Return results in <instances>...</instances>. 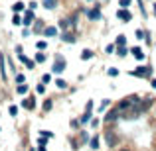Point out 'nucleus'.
<instances>
[{
  "instance_id": "22",
  "label": "nucleus",
  "mask_w": 156,
  "mask_h": 151,
  "mask_svg": "<svg viewBox=\"0 0 156 151\" xmlns=\"http://www.w3.org/2000/svg\"><path fill=\"white\" fill-rule=\"evenodd\" d=\"M52 108V100H45L44 102V110H49Z\"/></svg>"
},
{
  "instance_id": "27",
  "label": "nucleus",
  "mask_w": 156,
  "mask_h": 151,
  "mask_svg": "<svg viewBox=\"0 0 156 151\" xmlns=\"http://www.w3.org/2000/svg\"><path fill=\"white\" fill-rule=\"evenodd\" d=\"M129 4H131V0H121V6H123V8H126Z\"/></svg>"
},
{
  "instance_id": "16",
  "label": "nucleus",
  "mask_w": 156,
  "mask_h": 151,
  "mask_svg": "<svg viewBox=\"0 0 156 151\" xmlns=\"http://www.w3.org/2000/svg\"><path fill=\"white\" fill-rule=\"evenodd\" d=\"M10 116H18V106H10Z\"/></svg>"
},
{
  "instance_id": "17",
  "label": "nucleus",
  "mask_w": 156,
  "mask_h": 151,
  "mask_svg": "<svg viewBox=\"0 0 156 151\" xmlns=\"http://www.w3.org/2000/svg\"><path fill=\"white\" fill-rule=\"evenodd\" d=\"M12 22H14V26H20V24H22L20 16H14V18H12Z\"/></svg>"
},
{
  "instance_id": "8",
  "label": "nucleus",
  "mask_w": 156,
  "mask_h": 151,
  "mask_svg": "<svg viewBox=\"0 0 156 151\" xmlns=\"http://www.w3.org/2000/svg\"><path fill=\"white\" fill-rule=\"evenodd\" d=\"M133 53H134V57H136V59H142V57H144V53L140 51V47H134Z\"/></svg>"
},
{
  "instance_id": "30",
  "label": "nucleus",
  "mask_w": 156,
  "mask_h": 151,
  "mask_svg": "<svg viewBox=\"0 0 156 151\" xmlns=\"http://www.w3.org/2000/svg\"><path fill=\"white\" fill-rule=\"evenodd\" d=\"M119 55H121V57H124V55H126V49H123V47H121V49H119Z\"/></svg>"
},
{
  "instance_id": "23",
  "label": "nucleus",
  "mask_w": 156,
  "mask_h": 151,
  "mask_svg": "<svg viewBox=\"0 0 156 151\" xmlns=\"http://www.w3.org/2000/svg\"><path fill=\"white\" fill-rule=\"evenodd\" d=\"M36 59H38V61L42 63V61H44V59H45V55H44V53H38V55H36Z\"/></svg>"
},
{
  "instance_id": "26",
  "label": "nucleus",
  "mask_w": 156,
  "mask_h": 151,
  "mask_svg": "<svg viewBox=\"0 0 156 151\" xmlns=\"http://www.w3.org/2000/svg\"><path fill=\"white\" fill-rule=\"evenodd\" d=\"M119 45H124V35H119V39H117Z\"/></svg>"
},
{
  "instance_id": "18",
  "label": "nucleus",
  "mask_w": 156,
  "mask_h": 151,
  "mask_svg": "<svg viewBox=\"0 0 156 151\" xmlns=\"http://www.w3.org/2000/svg\"><path fill=\"white\" fill-rule=\"evenodd\" d=\"M109 75H111V77H117V75H119V71H117L115 67H111V69H109Z\"/></svg>"
},
{
  "instance_id": "13",
  "label": "nucleus",
  "mask_w": 156,
  "mask_h": 151,
  "mask_svg": "<svg viewBox=\"0 0 156 151\" xmlns=\"http://www.w3.org/2000/svg\"><path fill=\"white\" fill-rule=\"evenodd\" d=\"M18 92H20V94H26V92H28V86H26V85H20V86H18Z\"/></svg>"
},
{
  "instance_id": "7",
  "label": "nucleus",
  "mask_w": 156,
  "mask_h": 151,
  "mask_svg": "<svg viewBox=\"0 0 156 151\" xmlns=\"http://www.w3.org/2000/svg\"><path fill=\"white\" fill-rule=\"evenodd\" d=\"M107 143H109L111 147H115V145H117V135H111V133H109V135H107Z\"/></svg>"
},
{
  "instance_id": "10",
  "label": "nucleus",
  "mask_w": 156,
  "mask_h": 151,
  "mask_svg": "<svg viewBox=\"0 0 156 151\" xmlns=\"http://www.w3.org/2000/svg\"><path fill=\"white\" fill-rule=\"evenodd\" d=\"M56 33H57V30H56V28H45V35H49V37H54Z\"/></svg>"
},
{
  "instance_id": "32",
  "label": "nucleus",
  "mask_w": 156,
  "mask_h": 151,
  "mask_svg": "<svg viewBox=\"0 0 156 151\" xmlns=\"http://www.w3.org/2000/svg\"><path fill=\"white\" fill-rule=\"evenodd\" d=\"M121 151H126V149H121Z\"/></svg>"
},
{
  "instance_id": "6",
  "label": "nucleus",
  "mask_w": 156,
  "mask_h": 151,
  "mask_svg": "<svg viewBox=\"0 0 156 151\" xmlns=\"http://www.w3.org/2000/svg\"><path fill=\"white\" fill-rule=\"evenodd\" d=\"M44 6L52 10V8H56V6H57V0H44Z\"/></svg>"
},
{
  "instance_id": "12",
  "label": "nucleus",
  "mask_w": 156,
  "mask_h": 151,
  "mask_svg": "<svg viewBox=\"0 0 156 151\" xmlns=\"http://www.w3.org/2000/svg\"><path fill=\"white\" fill-rule=\"evenodd\" d=\"M12 8H14V12H22L24 10V4H22V2H16Z\"/></svg>"
},
{
  "instance_id": "28",
  "label": "nucleus",
  "mask_w": 156,
  "mask_h": 151,
  "mask_svg": "<svg viewBox=\"0 0 156 151\" xmlns=\"http://www.w3.org/2000/svg\"><path fill=\"white\" fill-rule=\"evenodd\" d=\"M38 49H45V41H38Z\"/></svg>"
},
{
  "instance_id": "25",
  "label": "nucleus",
  "mask_w": 156,
  "mask_h": 151,
  "mask_svg": "<svg viewBox=\"0 0 156 151\" xmlns=\"http://www.w3.org/2000/svg\"><path fill=\"white\" fill-rule=\"evenodd\" d=\"M89 118H91V112H85V116H83L81 120H83V122H89Z\"/></svg>"
},
{
  "instance_id": "4",
  "label": "nucleus",
  "mask_w": 156,
  "mask_h": 151,
  "mask_svg": "<svg viewBox=\"0 0 156 151\" xmlns=\"http://www.w3.org/2000/svg\"><path fill=\"white\" fill-rule=\"evenodd\" d=\"M117 118H119V110H113V112H109V114L105 116L107 122H113V120H117Z\"/></svg>"
},
{
  "instance_id": "14",
  "label": "nucleus",
  "mask_w": 156,
  "mask_h": 151,
  "mask_svg": "<svg viewBox=\"0 0 156 151\" xmlns=\"http://www.w3.org/2000/svg\"><path fill=\"white\" fill-rule=\"evenodd\" d=\"M24 106H26V108H34V106H36L34 98H32V100H26V102H24Z\"/></svg>"
},
{
  "instance_id": "5",
  "label": "nucleus",
  "mask_w": 156,
  "mask_h": 151,
  "mask_svg": "<svg viewBox=\"0 0 156 151\" xmlns=\"http://www.w3.org/2000/svg\"><path fill=\"white\" fill-rule=\"evenodd\" d=\"M32 20H34V12H28V14H26V18L22 20V24H24V26H30Z\"/></svg>"
},
{
  "instance_id": "21",
  "label": "nucleus",
  "mask_w": 156,
  "mask_h": 151,
  "mask_svg": "<svg viewBox=\"0 0 156 151\" xmlns=\"http://www.w3.org/2000/svg\"><path fill=\"white\" fill-rule=\"evenodd\" d=\"M42 81H44V83H49V81H52V75H47V73H45V75L42 77Z\"/></svg>"
},
{
  "instance_id": "15",
  "label": "nucleus",
  "mask_w": 156,
  "mask_h": 151,
  "mask_svg": "<svg viewBox=\"0 0 156 151\" xmlns=\"http://www.w3.org/2000/svg\"><path fill=\"white\" fill-rule=\"evenodd\" d=\"M91 147H93V149H97V147H99V139H97V137H93V139H91Z\"/></svg>"
},
{
  "instance_id": "24",
  "label": "nucleus",
  "mask_w": 156,
  "mask_h": 151,
  "mask_svg": "<svg viewBox=\"0 0 156 151\" xmlns=\"http://www.w3.org/2000/svg\"><path fill=\"white\" fill-rule=\"evenodd\" d=\"M67 26H69V22H67V20H61V22H59V28H67Z\"/></svg>"
},
{
  "instance_id": "20",
  "label": "nucleus",
  "mask_w": 156,
  "mask_h": 151,
  "mask_svg": "<svg viewBox=\"0 0 156 151\" xmlns=\"http://www.w3.org/2000/svg\"><path fill=\"white\" fill-rule=\"evenodd\" d=\"M56 85L59 86V88H65V81H61V79H59V81H56Z\"/></svg>"
},
{
  "instance_id": "9",
  "label": "nucleus",
  "mask_w": 156,
  "mask_h": 151,
  "mask_svg": "<svg viewBox=\"0 0 156 151\" xmlns=\"http://www.w3.org/2000/svg\"><path fill=\"white\" fill-rule=\"evenodd\" d=\"M81 57H83V59L87 61V59H91V57H93V51H91V49H85V51L81 53Z\"/></svg>"
},
{
  "instance_id": "1",
  "label": "nucleus",
  "mask_w": 156,
  "mask_h": 151,
  "mask_svg": "<svg viewBox=\"0 0 156 151\" xmlns=\"http://www.w3.org/2000/svg\"><path fill=\"white\" fill-rule=\"evenodd\" d=\"M133 75H136V77H150L152 75V69H148V67H138V71H134Z\"/></svg>"
},
{
  "instance_id": "29",
  "label": "nucleus",
  "mask_w": 156,
  "mask_h": 151,
  "mask_svg": "<svg viewBox=\"0 0 156 151\" xmlns=\"http://www.w3.org/2000/svg\"><path fill=\"white\" fill-rule=\"evenodd\" d=\"M16 81H18L20 85H22V83H24V75H18V77H16Z\"/></svg>"
},
{
  "instance_id": "31",
  "label": "nucleus",
  "mask_w": 156,
  "mask_h": 151,
  "mask_svg": "<svg viewBox=\"0 0 156 151\" xmlns=\"http://www.w3.org/2000/svg\"><path fill=\"white\" fill-rule=\"evenodd\" d=\"M152 86H154V88H156V79H154V81H152Z\"/></svg>"
},
{
  "instance_id": "11",
  "label": "nucleus",
  "mask_w": 156,
  "mask_h": 151,
  "mask_svg": "<svg viewBox=\"0 0 156 151\" xmlns=\"http://www.w3.org/2000/svg\"><path fill=\"white\" fill-rule=\"evenodd\" d=\"M89 18H91V20H97V18H101L99 10H91V12H89Z\"/></svg>"
},
{
  "instance_id": "19",
  "label": "nucleus",
  "mask_w": 156,
  "mask_h": 151,
  "mask_svg": "<svg viewBox=\"0 0 156 151\" xmlns=\"http://www.w3.org/2000/svg\"><path fill=\"white\" fill-rule=\"evenodd\" d=\"M63 39H65V41H73V35H71V33H65V35H63Z\"/></svg>"
},
{
  "instance_id": "2",
  "label": "nucleus",
  "mask_w": 156,
  "mask_h": 151,
  "mask_svg": "<svg viewBox=\"0 0 156 151\" xmlns=\"http://www.w3.org/2000/svg\"><path fill=\"white\" fill-rule=\"evenodd\" d=\"M117 16H119V20H123V22H131L133 20V14H131V12L129 10H119V14H117Z\"/></svg>"
},
{
  "instance_id": "3",
  "label": "nucleus",
  "mask_w": 156,
  "mask_h": 151,
  "mask_svg": "<svg viewBox=\"0 0 156 151\" xmlns=\"http://www.w3.org/2000/svg\"><path fill=\"white\" fill-rule=\"evenodd\" d=\"M63 69H65V63H63L61 59H57V61H56V65H54V71H56V73H61Z\"/></svg>"
}]
</instances>
